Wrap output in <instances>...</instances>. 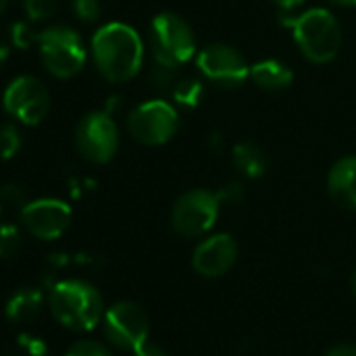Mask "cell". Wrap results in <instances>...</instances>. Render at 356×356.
I'll use <instances>...</instances> for the list:
<instances>
[{
    "instance_id": "d4e9b609",
    "label": "cell",
    "mask_w": 356,
    "mask_h": 356,
    "mask_svg": "<svg viewBox=\"0 0 356 356\" xmlns=\"http://www.w3.org/2000/svg\"><path fill=\"white\" fill-rule=\"evenodd\" d=\"M65 356H111V352L107 350V346L95 341V339H82L76 341Z\"/></svg>"
},
{
    "instance_id": "4316f807",
    "label": "cell",
    "mask_w": 356,
    "mask_h": 356,
    "mask_svg": "<svg viewBox=\"0 0 356 356\" xmlns=\"http://www.w3.org/2000/svg\"><path fill=\"white\" fill-rule=\"evenodd\" d=\"M243 185L241 183H229V185H225L218 193H216V197H218V202H220V206H235V204H241L243 202Z\"/></svg>"
},
{
    "instance_id": "5b68a950",
    "label": "cell",
    "mask_w": 356,
    "mask_h": 356,
    "mask_svg": "<svg viewBox=\"0 0 356 356\" xmlns=\"http://www.w3.org/2000/svg\"><path fill=\"white\" fill-rule=\"evenodd\" d=\"M197 53L191 26L176 13H159L151 24L153 61L181 67Z\"/></svg>"
},
{
    "instance_id": "d6986e66",
    "label": "cell",
    "mask_w": 356,
    "mask_h": 356,
    "mask_svg": "<svg viewBox=\"0 0 356 356\" xmlns=\"http://www.w3.org/2000/svg\"><path fill=\"white\" fill-rule=\"evenodd\" d=\"M19 149H22V130L17 128V124L7 122L0 126V157L11 159L17 155Z\"/></svg>"
},
{
    "instance_id": "484cf974",
    "label": "cell",
    "mask_w": 356,
    "mask_h": 356,
    "mask_svg": "<svg viewBox=\"0 0 356 356\" xmlns=\"http://www.w3.org/2000/svg\"><path fill=\"white\" fill-rule=\"evenodd\" d=\"M0 200H3L5 206L19 208V210H24V206L28 204L26 191L17 185H5L3 189H0Z\"/></svg>"
},
{
    "instance_id": "ffe728a7",
    "label": "cell",
    "mask_w": 356,
    "mask_h": 356,
    "mask_svg": "<svg viewBox=\"0 0 356 356\" xmlns=\"http://www.w3.org/2000/svg\"><path fill=\"white\" fill-rule=\"evenodd\" d=\"M22 248V231L15 225H0V260L13 258Z\"/></svg>"
},
{
    "instance_id": "277c9868",
    "label": "cell",
    "mask_w": 356,
    "mask_h": 356,
    "mask_svg": "<svg viewBox=\"0 0 356 356\" xmlns=\"http://www.w3.org/2000/svg\"><path fill=\"white\" fill-rule=\"evenodd\" d=\"M38 53L47 72L59 80H70L86 63V47L80 34L67 26H49L38 34Z\"/></svg>"
},
{
    "instance_id": "9c48e42d",
    "label": "cell",
    "mask_w": 356,
    "mask_h": 356,
    "mask_svg": "<svg viewBox=\"0 0 356 356\" xmlns=\"http://www.w3.org/2000/svg\"><path fill=\"white\" fill-rule=\"evenodd\" d=\"M118 143V126L105 109L84 115L76 126V147L90 163H107L115 155Z\"/></svg>"
},
{
    "instance_id": "52a82bcc",
    "label": "cell",
    "mask_w": 356,
    "mask_h": 356,
    "mask_svg": "<svg viewBox=\"0 0 356 356\" xmlns=\"http://www.w3.org/2000/svg\"><path fill=\"white\" fill-rule=\"evenodd\" d=\"M220 202L216 193L195 189L176 200L172 208V227L181 237L206 235L218 218Z\"/></svg>"
},
{
    "instance_id": "7402d4cb",
    "label": "cell",
    "mask_w": 356,
    "mask_h": 356,
    "mask_svg": "<svg viewBox=\"0 0 356 356\" xmlns=\"http://www.w3.org/2000/svg\"><path fill=\"white\" fill-rule=\"evenodd\" d=\"M34 22H15L13 26H11V30H9V34H11V42H13V47H17V49H30V47H34V44H38V34L40 32H36L34 30V26H32Z\"/></svg>"
},
{
    "instance_id": "ac0fdd59",
    "label": "cell",
    "mask_w": 356,
    "mask_h": 356,
    "mask_svg": "<svg viewBox=\"0 0 356 356\" xmlns=\"http://www.w3.org/2000/svg\"><path fill=\"white\" fill-rule=\"evenodd\" d=\"M172 97L181 107L193 109V107L200 105V101L204 97V84L200 80H195V78L178 80L176 86L172 88Z\"/></svg>"
},
{
    "instance_id": "44dd1931",
    "label": "cell",
    "mask_w": 356,
    "mask_h": 356,
    "mask_svg": "<svg viewBox=\"0 0 356 356\" xmlns=\"http://www.w3.org/2000/svg\"><path fill=\"white\" fill-rule=\"evenodd\" d=\"M149 80L157 90H172L178 82V67L153 61L151 72H149Z\"/></svg>"
},
{
    "instance_id": "8d00e7d4",
    "label": "cell",
    "mask_w": 356,
    "mask_h": 356,
    "mask_svg": "<svg viewBox=\"0 0 356 356\" xmlns=\"http://www.w3.org/2000/svg\"><path fill=\"white\" fill-rule=\"evenodd\" d=\"M42 356H47V354H42Z\"/></svg>"
},
{
    "instance_id": "d6a6232c",
    "label": "cell",
    "mask_w": 356,
    "mask_h": 356,
    "mask_svg": "<svg viewBox=\"0 0 356 356\" xmlns=\"http://www.w3.org/2000/svg\"><path fill=\"white\" fill-rule=\"evenodd\" d=\"M329 3H333L337 7H356V0H329Z\"/></svg>"
},
{
    "instance_id": "f546056e",
    "label": "cell",
    "mask_w": 356,
    "mask_h": 356,
    "mask_svg": "<svg viewBox=\"0 0 356 356\" xmlns=\"http://www.w3.org/2000/svg\"><path fill=\"white\" fill-rule=\"evenodd\" d=\"M270 3H275V7L281 9L285 15H289V13H293V11H298L302 7L304 0H270Z\"/></svg>"
},
{
    "instance_id": "8992f818",
    "label": "cell",
    "mask_w": 356,
    "mask_h": 356,
    "mask_svg": "<svg viewBox=\"0 0 356 356\" xmlns=\"http://www.w3.org/2000/svg\"><path fill=\"white\" fill-rule=\"evenodd\" d=\"M178 111L168 101L155 99L138 105L128 115V132L140 145L157 147L168 143L178 130Z\"/></svg>"
},
{
    "instance_id": "4fadbf2b",
    "label": "cell",
    "mask_w": 356,
    "mask_h": 356,
    "mask_svg": "<svg viewBox=\"0 0 356 356\" xmlns=\"http://www.w3.org/2000/svg\"><path fill=\"white\" fill-rule=\"evenodd\" d=\"M239 248L227 233H218L202 241L193 252V268L204 277H220L237 262Z\"/></svg>"
},
{
    "instance_id": "3957f363",
    "label": "cell",
    "mask_w": 356,
    "mask_h": 356,
    "mask_svg": "<svg viewBox=\"0 0 356 356\" xmlns=\"http://www.w3.org/2000/svg\"><path fill=\"white\" fill-rule=\"evenodd\" d=\"M283 24L291 30L302 55L312 63H329L341 44L337 19L327 9H308L300 15H283Z\"/></svg>"
},
{
    "instance_id": "5bb4252c",
    "label": "cell",
    "mask_w": 356,
    "mask_h": 356,
    "mask_svg": "<svg viewBox=\"0 0 356 356\" xmlns=\"http://www.w3.org/2000/svg\"><path fill=\"white\" fill-rule=\"evenodd\" d=\"M329 197L346 210H356V155L343 157L329 170Z\"/></svg>"
},
{
    "instance_id": "4dcf8cb0",
    "label": "cell",
    "mask_w": 356,
    "mask_h": 356,
    "mask_svg": "<svg viewBox=\"0 0 356 356\" xmlns=\"http://www.w3.org/2000/svg\"><path fill=\"white\" fill-rule=\"evenodd\" d=\"M325 356H356V346H352V343H339V346H333Z\"/></svg>"
},
{
    "instance_id": "e0dca14e",
    "label": "cell",
    "mask_w": 356,
    "mask_h": 356,
    "mask_svg": "<svg viewBox=\"0 0 356 356\" xmlns=\"http://www.w3.org/2000/svg\"><path fill=\"white\" fill-rule=\"evenodd\" d=\"M233 161L239 168V172L245 174L248 178H260L268 168V157H266L264 149L250 140L239 143L233 149Z\"/></svg>"
},
{
    "instance_id": "8fae6325",
    "label": "cell",
    "mask_w": 356,
    "mask_h": 356,
    "mask_svg": "<svg viewBox=\"0 0 356 356\" xmlns=\"http://www.w3.org/2000/svg\"><path fill=\"white\" fill-rule=\"evenodd\" d=\"M103 331L109 343L122 350H134L149 335L147 312L134 302H118L103 314Z\"/></svg>"
},
{
    "instance_id": "9a60e30c",
    "label": "cell",
    "mask_w": 356,
    "mask_h": 356,
    "mask_svg": "<svg viewBox=\"0 0 356 356\" xmlns=\"http://www.w3.org/2000/svg\"><path fill=\"white\" fill-rule=\"evenodd\" d=\"M42 304H44V296L40 289L24 287V289H17L9 298V302L5 306V314L13 323H30L40 314Z\"/></svg>"
},
{
    "instance_id": "836d02e7",
    "label": "cell",
    "mask_w": 356,
    "mask_h": 356,
    "mask_svg": "<svg viewBox=\"0 0 356 356\" xmlns=\"http://www.w3.org/2000/svg\"><path fill=\"white\" fill-rule=\"evenodd\" d=\"M7 5H9V0H0V15H3V13H5Z\"/></svg>"
},
{
    "instance_id": "7c38bea8",
    "label": "cell",
    "mask_w": 356,
    "mask_h": 356,
    "mask_svg": "<svg viewBox=\"0 0 356 356\" xmlns=\"http://www.w3.org/2000/svg\"><path fill=\"white\" fill-rule=\"evenodd\" d=\"M22 222L32 237L42 241H55L67 231L72 222V208L55 197L34 200L24 206Z\"/></svg>"
},
{
    "instance_id": "83f0119b",
    "label": "cell",
    "mask_w": 356,
    "mask_h": 356,
    "mask_svg": "<svg viewBox=\"0 0 356 356\" xmlns=\"http://www.w3.org/2000/svg\"><path fill=\"white\" fill-rule=\"evenodd\" d=\"M17 341H19V346L24 350H28L30 356H42V354H47V343L40 337L32 335V333H22L17 337Z\"/></svg>"
},
{
    "instance_id": "f1b7e54d",
    "label": "cell",
    "mask_w": 356,
    "mask_h": 356,
    "mask_svg": "<svg viewBox=\"0 0 356 356\" xmlns=\"http://www.w3.org/2000/svg\"><path fill=\"white\" fill-rule=\"evenodd\" d=\"M132 352H134V356H168L163 348H159L157 343H153V341H149V339H145V341H143L140 346H136Z\"/></svg>"
},
{
    "instance_id": "ba28073f",
    "label": "cell",
    "mask_w": 356,
    "mask_h": 356,
    "mask_svg": "<svg viewBox=\"0 0 356 356\" xmlns=\"http://www.w3.org/2000/svg\"><path fill=\"white\" fill-rule=\"evenodd\" d=\"M5 111L26 126H38L51 107V95L36 76L15 78L3 95Z\"/></svg>"
},
{
    "instance_id": "6da1fadb",
    "label": "cell",
    "mask_w": 356,
    "mask_h": 356,
    "mask_svg": "<svg viewBox=\"0 0 356 356\" xmlns=\"http://www.w3.org/2000/svg\"><path fill=\"white\" fill-rule=\"evenodd\" d=\"M92 59L99 74L113 84L132 80L143 67V40L136 30L126 24H105L90 42Z\"/></svg>"
},
{
    "instance_id": "d590c367",
    "label": "cell",
    "mask_w": 356,
    "mask_h": 356,
    "mask_svg": "<svg viewBox=\"0 0 356 356\" xmlns=\"http://www.w3.org/2000/svg\"><path fill=\"white\" fill-rule=\"evenodd\" d=\"M3 210H5V204H3V200H0V216H3Z\"/></svg>"
},
{
    "instance_id": "7a4b0ae2",
    "label": "cell",
    "mask_w": 356,
    "mask_h": 356,
    "mask_svg": "<svg viewBox=\"0 0 356 356\" xmlns=\"http://www.w3.org/2000/svg\"><path fill=\"white\" fill-rule=\"evenodd\" d=\"M49 306L53 316L74 331H90L105 314L101 291L82 279L57 281L51 287Z\"/></svg>"
},
{
    "instance_id": "603a6c76",
    "label": "cell",
    "mask_w": 356,
    "mask_h": 356,
    "mask_svg": "<svg viewBox=\"0 0 356 356\" xmlns=\"http://www.w3.org/2000/svg\"><path fill=\"white\" fill-rule=\"evenodd\" d=\"M59 0H24V11L30 22H44L57 13Z\"/></svg>"
},
{
    "instance_id": "e575fe53",
    "label": "cell",
    "mask_w": 356,
    "mask_h": 356,
    "mask_svg": "<svg viewBox=\"0 0 356 356\" xmlns=\"http://www.w3.org/2000/svg\"><path fill=\"white\" fill-rule=\"evenodd\" d=\"M352 291L356 293V270H354V275H352Z\"/></svg>"
},
{
    "instance_id": "2e32d148",
    "label": "cell",
    "mask_w": 356,
    "mask_h": 356,
    "mask_svg": "<svg viewBox=\"0 0 356 356\" xmlns=\"http://www.w3.org/2000/svg\"><path fill=\"white\" fill-rule=\"evenodd\" d=\"M250 78L264 90H283L291 86L293 72L277 59H264L250 67Z\"/></svg>"
},
{
    "instance_id": "1f68e13d",
    "label": "cell",
    "mask_w": 356,
    "mask_h": 356,
    "mask_svg": "<svg viewBox=\"0 0 356 356\" xmlns=\"http://www.w3.org/2000/svg\"><path fill=\"white\" fill-rule=\"evenodd\" d=\"M7 59H9V47L3 40H0V67L7 63Z\"/></svg>"
},
{
    "instance_id": "cb8c5ba5",
    "label": "cell",
    "mask_w": 356,
    "mask_h": 356,
    "mask_svg": "<svg viewBox=\"0 0 356 356\" xmlns=\"http://www.w3.org/2000/svg\"><path fill=\"white\" fill-rule=\"evenodd\" d=\"M72 11L84 24H92L101 17L99 0H72Z\"/></svg>"
},
{
    "instance_id": "30bf717a",
    "label": "cell",
    "mask_w": 356,
    "mask_h": 356,
    "mask_svg": "<svg viewBox=\"0 0 356 356\" xmlns=\"http://www.w3.org/2000/svg\"><path fill=\"white\" fill-rule=\"evenodd\" d=\"M197 67L208 82L218 88H239L250 78V65L243 55L229 44H208L197 53Z\"/></svg>"
}]
</instances>
